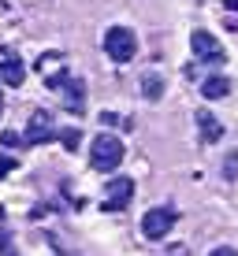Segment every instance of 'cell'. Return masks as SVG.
<instances>
[{
  "label": "cell",
  "mask_w": 238,
  "mask_h": 256,
  "mask_svg": "<svg viewBox=\"0 0 238 256\" xmlns=\"http://www.w3.org/2000/svg\"><path fill=\"white\" fill-rule=\"evenodd\" d=\"M175 219H179V212L167 208V204L149 208L145 216H142V234L149 238V242H160V238H167V230L175 226Z\"/></svg>",
  "instance_id": "cell-3"
},
{
  "label": "cell",
  "mask_w": 238,
  "mask_h": 256,
  "mask_svg": "<svg viewBox=\"0 0 238 256\" xmlns=\"http://www.w3.org/2000/svg\"><path fill=\"white\" fill-rule=\"evenodd\" d=\"M0 141H4V148H19V145H26V141L15 134V130H4V138H0Z\"/></svg>",
  "instance_id": "cell-15"
},
{
  "label": "cell",
  "mask_w": 238,
  "mask_h": 256,
  "mask_svg": "<svg viewBox=\"0 0 238 256\" xmlns=\"http://www.w3.org/2000/svg\"><path fill=\"white\" fill-rule=\"evenodd\" d=\"M15 167H19V164H15V156H0V178H8Z\"/></svg>",
  "instance_id": "cell-16"
},
{
  "label": "cell",
  "mask_w": 238,
  "mask_h": 256,
  "mask_svg": "<svg viewBox=\"0 0 238 256\" xmlns=\"http://www.w3.org/2000/svg\"><path fill=\"white\" fill-rule=\"evenodd\" d=\"M104 52H108L112 64H130L138 56V38L130 26H108L104 34Z\"/></svg>",
  "instance_id": "cell-1"
},
{
  "label": "cell",
  "mask_w": 238,
  "mask_h": 256,
  "mask_svg": "<svg viewBox=\"0 0 238 256\" xmlns=\"http://www.w3.org/2000/svg\"><path fill=\"white\" fill-rule=\"evenodd\" d=\"M0 82L12 86V90H19L26 82V67H23V60L15 56L12 48H0Z\"/></svg>",
  "instance_id": "cell-7"
},
{
  "label": "cell",
  "mask_w": 238,
  "mask_h": 256,
  "mask_svg": "<svg viewBox=\"0 0 238 256\" xmlns=\"http://www.w3.org/2000/svg\"><path fill=\"white\" fill-rule=\"evenodd\" d=\"M227 93H231V78H223V74H208L201 82V96L205 100H223Z\"/></svg>",
  "instance_id": "cell-9"
},
{
  "label": "cell",
  "mask_w": 238,
  "mask_h": 256,
  "mask_svg": "<svg viewBox=\"0 0 238 256\" xmlns=\"http://www.w3.org/2000/svg\"><path fill=\"white\" fill-rule=\"evenodd\" d=\"M130 197H134V182L130 178H112L108 190H104V208L108 212H123L130 204Z\"/></svg>",
  "instance_id": "cell-8"
},
{
  "label": "cell",
  "mask_w": 238,
  "mask_h": 256,
  "mask_svg": "<svg viewBox=\"0 0 238 256\" xmlns=\"http://www.w3.org/2000/svg\"><path fill=\"white\" fill-rule=\"evenodd\" d=\"M190 48H193V56H197L201 64H223V48H219V41L208 30H193L190 34Z\"/></svg>",
  "instance_id": "cell-5"
},
{
  "label": "cell",
  "mask_w": 238,
  "mask_h": 256,
  "mask_svg": "<svg viewBox=\"0 0 238 256\" xmlns=\"http://www.w3.org/2000/svg\"><path fill=\"white\" fill-rule=\"evenodd\" d=\"M223 178H227V182L238 178V152H231V156L223 160Z\"/></svg>",
  "instance_id": "cell-14"
},
{
  "label": "cell",
  "mask_w": 238,
  "mask_h": 256,
  "mask_svg": "<svg viewBox=\"0 0 238 256\" xmlns=\"http://www.w3.org/2000/svg\"><path fill=\"white\" fill-rule=\"evenodd\" d=\"M227 12H234V15H238V0H227Z\"/></svg>",
  "instance_id": "cell-19"
},
{
  "label": "cell",
  "mask_w": 238,
  "mask_h": 256,
  "mask_svg": "<svg viewBox=\"0 0 238 256\" xmlns=\"http://www.w3.org/2000/svg\"><path fill=\"white\" fill-rule=\"evenodd\" d=\"M52 134H56V126H52V116H49V112H34L30 122H26L23 141H26V145H45V141H52Z\"/></svg>",
  "instance_id": "cell-6"
},
{
  "label": "cell",
  "mask_w": 238,
  "mask_h": 256,
  "mask_svg": "<svg viewBox=\"0 0 238 256\" xmlns=\"http://www.w3.org/2000/svg\"><path fill=\"white\" fill-rule=\"evenodd\" d=\"M0 116H4V93H0Z\"/></svg>",
  "instance_id": "cell-20"
},
{
  "label": "cell",
  "mask_w": 238,
  "mask_h": 256,
  "mask_svg": "<svg viewBox=\"0 0 238 256\" xmlns=\"http://www.w3.org/2000/svg\"><path fill=\"white\" fill-rule=\"evenodd\" d=\"M38 74L45 78L49 90H64L67 86V60H64V52H45V56L38 60Z\"/></svg>",
  "instance_id": "cell-4"
},
{
  "label": "cell",
  "mask_w": 238,
  "mask_h": 256,
  "mask_svg": "<svg viewBox=\"0 0 238 256\" xmlns=\"http://www.w3.org/2000/svg\"><path fill=\"white\" fill-rule=\"evenodd\" d=\"M0 256H15V252H12V238H8V230H0Z\"/></svg>",
  "instance_id": "cell-17"
},
{
  "label": "cell",
  "mask_w": 238,
  "mask_h": 256,
  "mask_svg": "<svg viewBox=\"0 0 238 256\" xmlns=\"http://www.w3.org/2000/svg\"><path fill=\"white\" fill-rule=\"evenodd\" d=\"M208 256H238V249H231V245H219V249H212Z\"/></svg>",
  "instance_id": "cell-18"
},
{
  "label": "cell",
  "mask_w": 238,
  "mask_h": 256,
  "mask_svg": "<svg viewBox=\"0 0 238 256\" xmlns=\"http://www.w3.org/2000/svg\"><path fill=\"white\" fill-rule=\"evenodd\" d=\"M197 130H201V141H208V145L223 138V126H219V119L212 112H197Z\"/></svg>",
  "instance_id": "cell-10"
},
{
  "label": "cell",
  "mask_w": 238,
  "mask_h": 256,
  "mask_svg": "<svg viewBox=\"0 0 238 256\" xmlns=\"http://www.w3.org/2000/svg\"><path fill=\"white\" fill-rule=\"evenodd\" d=\"M90 164L93 171H116L123 164V141L116 134H97L90 145Z\"/></svg>",
  "instance_id": "cell-2"
},
{
  "label": "cell",
  "mask_w": 238,
  "mask_h": 256,
  "mask_svg": "<svg viewBox=\"0 0 238 256\" xmlns=\"http://www.w3.org/2000/svg\"><path fill=\"white\" fill-rule=\"evenodd\" d=\"M82 96H86L82 82H78V78H67V108H71V112H82Z\"/></svg>",
  "instance_id": "cell-12"
},
{
  "label": "cell",
  "mask_w": 238,
  "mask_h": 256,
  "mask_svg": "<svg viewBox=\"0 0 238 256\" xmlns=\"http://www.w3.org/2000/svg\"><path fill=\"white\" fill-rule=\"evenodd\" d=\"M78 141H82V130H78V126H67V130H60V145H64L67 152H75V148H78Z\"/></svg>",
  "instance_id": "cell-13"
},
{
  "label": "cell",
  "mask_w": 238,
  "mask_h": 256,
  "mask_svg": "<svg viewBox=\"0 0 238 256\" xmlns=\"http://www.w3.org/2000/svg\"><path fill=\"white\" fill-rule=\"evenodd\" d=\"M142 96L145 100H160L164 96V78L160 74H145L142 78Z\"/></svg>",
  "instance_id": "cell-11"
}]
</instances>
